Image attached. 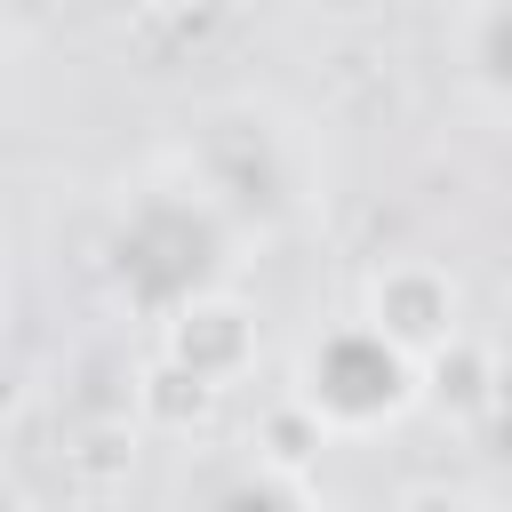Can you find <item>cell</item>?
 I'll return each mask as SVG.
<instances>
[{
  "label": "cell",
  "instance_id": "6da1fadb",
  "mask_svg": "<svg viewBox=\"0 0 512 512\" xmlns=\"http://www.w3.org/2000/svg\"><path fill=\"white\" fill-rule=\"evenodd\" d=\"M232 264H240V232L192 176L144 184L104 232V280L144 320H168V312L216 296L232 280Z\"/></svg>",
  "mask_w": 512,
  "mask_h": 512
},
{
  "label": "cell",
  "instance_id": "7a4b0ae2",
  "mask_svg": "<svg viewBox=\"0 0 512 512\" xmlns=\"http://www.w3.org/2000/svg\"><path fill=\"white\" fill-rule=\"evenodd\" d=\"M192 184L232 216V232H280L304 208V136L264 104H216L192 136Z\"/></svg>",
  "mask_w": 512,
  "mask_h": 512
},
{
  "label": "cell",
  "instance_id": "3957f363",
  "mask_svg": "<svg viewBox=\"0 0 512 512\" xmlns=\"http://www.w3.org/2000/svg\"><path fill=\"white\" fill-rule=\"evenodd\" d=\"M288 400H304L328 432H376V424L416 408V360L400 344H384L368 320H344V328L304 344Z\"/></svg>",
  "mask_w": 512,
  "mask_h": 512
},
{
  "label": "cell",
  "instance_id": "277c9868",
  "mask_svg": "<svg viewBox=\"0 0 512 512\" xmlns=\"http://www.w3.org/2000/svg\"><path fill=\"white\" fill-rule=\"evenodd\" d=\"M384 344H400L408 360H424V352H440L448 336H464L456 320H464V296H456V280H448V264H432V256H392V264H376L368 272V312H360Z\"/></svg>",
  "mask_w": 512,
  "mask_h": 512
},
{
  "label": "cell",
  "instance_id": "5b68a950",
  "mask_svg": "<svg viewBox=\"0 0 512 512\" xmlns=\"http://www.w3.org/2000/svg\"><path fill=\"white\" fill-rule=\"evenodd\" d=\"M256 344H264L256 312H248L240 296H224V288L160 320V352H168L176 368H192L200 384H216V392H224L232 376H248V368H256Z\"/></svg>",
  "mask_w": 512,
  "mask_h": 512
},
{
  "label": "cell",
  "instance_id": "8992f818",
  "mask_svg": "<svg viewBox=\"0 0 512 512\" xmlns=\"http://www.w3.org/2000/svg\"><path fill=\"white\" fill-rule=\"evenodd\" d=\"M488 392H496V352H480L472 336H448L440 352L416 360V400H432L440 416L480 424L488 416Z\"/></svg>",
  "mask_w": 512,
  "mask_h": 512
},
{
  "label": "cell",
  "instance_id": "52a82bcc",
  "mask_svg": "<svg viewBox=\"0 0 512 512\" xmlns=\"http://www.w3.org/2000/svg\"><path fill=\"white\" fill-rule=\"evenodd\" d=\"M208 408H216V384H200V376L176 368L168 352L136 368V416H144V424H160V432H192V424H208Z\"/></svg>",
  "mask_w": 512,
  "mask_h": 512
},
{
  "label": "cell",
  "instance_id": "ba28073f",
  "mask_svg": "<svg viewBox=\"0 0 512 512\" xmlns=\"http://www.w3.org/2000/svg\"><path fill=\"white\" fill-rule=\"evenodd\" d=\"M464 72L480 80V96L512 104V0H472V24H464Z\"/></svg>",
  "mask_w": 512,
  "mask_h": 512
},
{
  "label": "cell",
  "instance_id": "9c48e42d",
  "mask_svg": "<svg viewBox=\"0 0 512 512\" xmlns=\"http://www.w3.org/2000/svg\"><path fill=\"white\" fill-rule=\"evenodd\" d=\"M328 448V424L304 408V400H280V408H264V424H256V464H272V472H288V480H304V464Z\"/></svg>",
  "mask_w": 512,
  "mask_h": 512
},
{
  "label": "cell",
  "instance_id": "30bf717a",
  "mask_svg": "<svg viewBox=\"0 0 512 512\" xmlns=\"http://www.w3.org/2000/svg\"><path fill=\"white\" fill-rule=\"evenodd\" d=\"M208 512H320V496H312L304 480L272 472V464H248V472H232V480L216 488Z\"/></svg>",
  "mask_w": 512,
  "mask_h": 512
},
{
  "label": "cell",
  "instance_id": "8fae6325",
  "mask_svg": "<svg viewBox=\"0 0 512 512\" xmlns=\"http://www.w3.org/2000/svg\"><path fill=\"white\" fill-rule=\"evenodd\" d=\"M64 464H72L80 488H120V480L136 472V432H128V424H88Z\"/></svg>",
  "mask_w": 512,
  "mask_h": 512
},
{
  "label": "cell",
  "instance_id": "7c38bea8",
  "mask_svg": "<svg viewBox=\"0 0 512 512\" xmlns=\"http://www.w3.org/2000/svg\"><path fill=\"white\" fill-rule=\"evenodd\" d=\"M392 512H472V504H464L456 488H408V496H400Z\"/></svg>",
  "mask_w": 512,
  "mask_h": 512
},
{
  "label": "cell",
  "instance_id": "4fadbf2b",
  "mask_svg": "<svg viewBox=\"0 0 512 512\" xmlns=\"http://www.w3.org/2000/svg\"><path fill=\"white\" fill-rule=\"evenodd\" d=\"M488 416H512V352H496V392H488Z\"/></svg>",
  "mask_w": 512,
  "mask_h": 512
},
{
  "label": "cell",
  "instance_id": "5bb4252c",
  "mask_svg": "<svg viewBox=\"0 0 512 512\" xmlns=\"http://www.w3.org/2000/svg\"><path fill=\"white\" fill-rule=\"evenodd\" d=\"M480 424H488V456L512 464V416H480Z\"/></svg>",
  "mask_w": 512,
  "mask_h": 512
},
{
  "label": "cell",
  "instance_id": "9a60e30c",
  "mask_svg": "<svg viewBox=\"0 0 512 512\" xmlns=\"http://www.w3.org/2000/svg\"><path fill=\"white\" fill-rule=\"evenodd\" d=\"M16 400H24V376H16V368H0V416H16Z\"/></svg>",
  "mask_w": 512,
  "mask_h": 512
},
{
  "label": "cell",
  "instance_id": "2e32d148",
  "mask_svg": "<svg viewBox=\"0 0 512 512\" xmlns=\"http://www.w3.org/2000/svg\"><path fill=\"white\" fill-rule=\"evenodd\" d=\"M144 8H160V16H192L200 0H144Z\"/></svg>",
  "mask_w": 512,
  "mask_h": 512
},
{
  "label": "cell",
  "instance_id": "e0dca14e",
  "mask_svg": "<svg viewBox=\"0 0 512 512\" xmlns=\"http://www.w3.org/2000/svg\"><path fill=\"white\" fill-rule=\"evenodd\" d=\"M320 512H352V504H320Z\"/></svg>",
  "mask_w": 512,
  "mask_h": 512
}]
</instances>
